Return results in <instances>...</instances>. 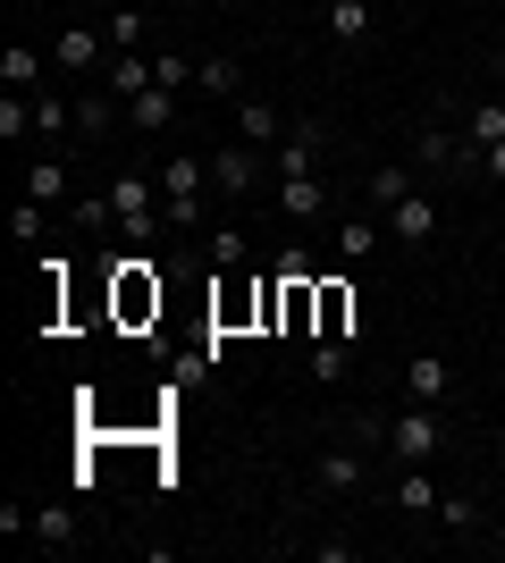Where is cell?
Segmentation results:
<instances>
[{
    "mask_svg": "<svg viewBox=\"0 0 505 563\" xmlns=\"http://www.w3.org/2000/svg\"><path fill=\"white\" fill-rule=\"evenodd\" d=\"M110 126H127V101H119V93H76V135L101 143Z\"/></svg>",
    "mask_w": 505,
    "mask_h": 563,
    "instance_id": "obj_16",
    "label": "cell"
},
{
    "mask_svg": "<svg viewBox=\"0 0 505 563\" xmlns=\"http://www.w3.org/2000/svg\"><path fill=\"white\" fill-rule=\"evenodd\" d=\"M211 261H219V269H237V261H244V228H211Z\"/></svg>",
    "mask_w": 505,
    "mask_h": 563,
    "instance_id": "obj_33",
    "label": "cell"
},
{
    "mask_svg": "<svg viewBox=\"0 0 505 563\" xmlns=\"http://www.w3.org/2000/svg\"><path fill=\"white\" fill-rule=\"evenodd\" d=\"M101 194H110L119 244H127V253H144V244H152V219H161V202H152V177H144V168H119V177H110Z\"/></svg>",
    "mask_w": 505,
    "mask_h": 563,
    "instance_id": "obj_3",
    "label": "cell"
},
{
    "mask_svg": "<svg viewBox=\"0 0 505 563\" xmlns=\"http://www.w3.org/2000/svg\"><path fill=\"white\" fill-rule=\"evenodd\" d=\"M101 34H110V51H135V43H144V9H135V0H119Z\"/></svg>",
    "mask_w": 505,
    "mask_h": 563,
    "instance_id": "obj_28",
    "label": "cell"
},
{
    "mask_svg": "<svg viewBox=\"0 0 505 563\" xmlns=\"http://www.w3.org/2000/svg\"><path fill=\"white\" fill-rule=\"evenodd\" d=\"M345 371H354V336H320L312 345V387H337Z\"/></svg>",
    "mask_w": 505,
    "mask_h": 563,
    "instance_id": "obj_25",
    "label": "cell"
},
{
    "mask_svg": "<svg viewBox=\"0 0 505 563\" xmlns=\"http://www.w3.org/2000/svg\"><path fill=\"white\" fill-rule=\"evenodd\" d=\"M463 135H472V152H488V143L505 135V101H481V110L463 118Z\"/></svg>",
    "mask_w": 505,
    "mask_h": 563,
    "instance_id": "obj_29",
    "label": "cell"
},
{
    "mask_svg": "<svg viewBox=\"0 0 505 563\" xmlns=\"http://www.w3.org/2000/svg\"><path fill=\"white\" fill-rule=\"evenodd\" d=\"M312 336H354V345H362L354 286H312Z\"/></svg>",
    "mask_w": 505,
    "mask_h": 563,
    "instance_id": "obj_7",
    "label": "cell"
},
{
    "mask_svg": "<svg viewBox=\"0 0 505 563\" xmlns=\"http://www.w3.org/2000/svg\"><path fill=\"white\" fill-rule=\"evenodd\" d=\"M194 93H211V101H237V93H244V68L228 59V51H211V59H194Z\"/></svg>",
    "mask_w": 505,
    "mask_h": 563,
    "instance_id": "obj_17",
    "label": "cell"
},
{
    "mask_svg": "<svg viewBox=\"0 0 505 563\" xmlns=\"http://www.w3.org/2000/svg\"><path fill=\"white\" fill-rule=\"evenodd\" d=\"M161 9H186V0H161Z\"/></svg>",
    "mask_w": 505,
    "mask_h": 563,
    "instance_id": "obj_35",
    "label": "cell"
},
{
    "mask_svg": "<svg viewBox=\"0 0 505 563\" xmlns=\"http://www.w3.org/2000/svg\"><path fill=\"white\" fill-rule=\"evenodd\" d=\"M161 76H152V59L144 51H110V68H101V93H119V101H135V93H152Z\"/></svg>",
    "mask_w": 505,
    "mask_h": 563,
    "instance_id": "obj_11",
    "label": "cell"
},
{
    "mask_svg": "<svg viewBox=\"0 0 505 563\" xmlns=\"http://www.w3.org/2000/svg\"><path fill=\"white\" fill-rule=\"evenodd\" d=\"M51 68H110V34L101 25H59L51 34Z\"/></svg>",
    "mask_w": 505,
    "mask_h": 563,
    "instance_id": "obj_6",
    "label": "cell"
},
{
    "mask_svg": "<svg viewBox=\"0 0 505 563\" xmlns=\"http://www.w3.org/2000/svg\"><path fill=\"white\" fill-rule=\"evenodd\" d=\"M76 530H85V521H76V505H43V514H34V547H51V555H68Z\"/></svg>",
    "mask_w": 505,
    "mask_h": 563,
    "instance_id": "obj_23",
    "label": "cell"
},
{
    "mask_svg": "<svg viewBox=\"0 0 505 563\" xmlns=\"http://www.w3.org/2000/svg\"><path fill=\"white\" fill-rule=\"evenodd\" d=\"M253 186H262V143H219V152H211V194L244 202Z\"/></svg>",
    "mask_w": 505,
    "mask_h": 563,
    "instance_id": "obj_4",
    "label": "cell"
},
{
    "mask_svg": "<svg viewBox=\"0 0 505 563\" xmlns=\"http://www.w3.org/2000/svg\"><path fill=\"white\" fill-rule=\"evenodd\" d=\"M380 446L387 463H438L447 454V421H438V404H413V412H396V421H380Z\"/></svg>",
    "mask_w": 505,
    "mask_h": 563,
    "instance_id": "obj_2",
    "label": "cell"
},
{
    "mask_svg": "<svg viewBox=\"0 0 505 563\" xmlns=\"http://www.w3.org/2000/svg\"><path fill=\"white\" fill-rule=\"evenodd\" d=\"M380 235H387V219L345 211V219H337V253H345V261H371V253H380Z\"/></svg>",
    "mask_w": 505,
    "mask_h": 563,
    "instance_id": "obj_20",
    "label": "cell"
},
{
    "mask_svg": "<svg viewBox=\"0 0 505 563\" xmlns=\"http://www.w3.org/2000/svg\"><path fill=\"white\" fill-rule=\"evenodd\" d=\"M481 168H488V177H497V186H505V135H497V143H488V152H481Z\"/></svg>",
    "mask_w": 505,
    "mask_h": 563,
    "instance_id": "obj_34",
    "label": "cell"
},
{
    "mask_svg": "<svg viewBox=\"0 0 505 563\" xmlns=\"http://www.w3.org/2000/svg\"><path fill=\"white\" fill-rule=\"evenodd\" d=\"M119 303H127V320L161 311V278H152V261H144V253H127V261H119Z\"/></svg>",
    "mask_w": 505,
    "mask_h": 563,
    "instance_id": "obj_9",
    "label": "cell"
},
{
    "mask_svg": "<svg viewBox=\"0 0 505 563\" xmlns=\"http://www.w3.org/2000/svg\"><path fill=\"white\" fill-rule=\"evenodd\" d=\"M127 126H135V135H168V126H177V93H168V85L135 93V101H127Z\"/></svg>",
    "mask_w": 505,
    "mask_h": 563,
    "instance_id": "obj_15",
    "label": "cell"
},
{
    "mask_svg": "<svg viewBox=\"0 0 505 563\" xmlns=\"http://www.w3.org/2000/svg\"><path fill=\"white\" fill-rule=\"evenodd\" d=\"M387 219V235H396V244H430L438 235V202L430 194H405V202H396V211H380Z\"/></svg>",
    "mask_w": 505,
    "mask_h": 563,
    "instance_id": "obj_10",
    "label": "cell"
},
{
    "mask_svg": "<svg viewBox=\"0 0 505 563\" xmlns=\"http://www.w3.org/2000/svg\"><path fill=\"white\" fill-rule=\"evenodd\" d=\"M312 488H320V496H354V488H362V454H354V446H320Z\"/></svg>",
    "mask_w": 505,
    "mask_h": 563,
    "instance_id": "obj_12",
    "label": "cell"
},
{
    "mask_svg": "<svg viewBox=\"0 0 505 563\" xmlns=\"http://www.w3.org/2000/svg\"><path fill=\"white\" fill-rule=\"evenodd\" d=\"M497 362H505V345H497Z\"/></svg>",
    "mask_w": 505,
    "mask_h": 563,
    "instance_id": "obj_36",
    "label": "cell"
},
{
    "mask_svg": "<svg viewBox=\"0 0 505 563\" xmlns=\"http://www.w3.org/2000/svg\"><path fill=\"white\" fill-rule=\"evenodd\" d=\"M152 76H161L168 93H186V85H194V59H177V51H152Z\"/></svg>",
    "mask_w": 505,
    "mask_h": 563,
    "instance_id": "obj_30",
    "label": "cell"
},
{
    "mask_svg": "<svg viewBox=\"0 0 505 563\" xmlns=\"http://www.w3.org/2000/svg\"><path fill=\"white\" fill-rule=\"evenodd\" d=\"M405 194H421V186H413V168L405 161H380V168H371V186H362V202H371V211H396Z\"/></svg>",
    "mask_w": 505,
    "mask_h": 563,
    "instance_id": "obj_19",
    "label": "cell"
},
{
    "mask_svg": "<svg viewBox=\"0 0 505 563\" xmlns=\"http://www.w3.org/2000/svg\"><path fill=\"white\" fill-rule=\"evenodd\" d=\"M438 521H447V530H481V505H472V496H438Z\"/></svg>",
    "mask_w": 505,
    "mask_h": 563,
    "instance_id": "obj_32",
    "label": "cell"
},
{
    "mask_svg": "<svg viewBox=\"0 0 505 563\" xmlns=\"http://www.w3.org/2000/svg\"><path fill=\"white\" fill-rule=\"evenodd\" d=\"M413 161H421V168H472L481 152L455 143V135H438V126H421V135H413Z\"/></svg>",
    "mask_w": 505,
    "mask_h": 563,
    "instance_id": "obj_18",
    "label": "cell"
},
{
    "mask_svg": "<svg viewBox=\"0 0 505 563\" xmlns=\"http://www.w3.org/2000/svg\"><path fill=\"white\" fill-rule=\"evenodd\" d=\"M371 25H380V18H371V0H329V34H337V43H371Z\"/></svg>",
    "mask_w": 505,
    "mask_h": 563,
    "instance_id": "obj_27",
    "label": "cell"
},
{
    "mask_svg": "<svg viewBox=\"0 0 505 563\" xmlns=\"http://www.w3.org/2000/svg\"><path fill=\"white\" fill-rule=\"evenodd\" d=\"M9 235H18V244H43V202H34V194L9 211Z\"/></svg>",
    "mask_w": 505,
    "mask_h": 563,
    "instance_id": "obj_31",
    "label": "cell"
},
{
    "mask_svg": "<svg viewBox=\"0 0 505 563\" xmlns=\"http://www.w3.org/2000/svg\"><path fill=\"white\" fill-rule=\"evenodd\" d=\"M68 186H76V177H68V161H59V152H43V161L25 168V194H34V202H68Z\"/></svg>",
    "mask_w": 505,
    "mask_h": 563,
    "instance_id": "obj_24",
    "label": "cell"
},
{
    "mask_svg": "<svg viewBox=\"0 0 505 563\" xmlns=\"http://www.w3.org/2000/svg\"><path fill=\"white\" fill-rule=\"evenodd\" d=\"M320 126H295V135H278L270 143V186H278V177H320Z\"/></svg>",
    "mask_w": 505,
    "mask_h": 563,
    "instance_id": "obj_5",
    "label": "cell"
},
{
    "mask_svg": "<svg viewBox=\"0 0 505 563\" xmlns=\"http://www.w3.org/2000/svg\"><path fill=\"white\" fill-rule=\"evenodd\" d=\"M211 211V152H168L161 161V219L168 228H202Z\"/></svg>",
    "mask_w": 505,
    "mask_h": 563,
    "instance_id": "obj_1",
    "label": "cell"
},
{
    "mask_svg": "<svg viewBox=\"0 0 505 563\" xmlns=\"http://www.w3.org/2000/svg\"><path fill=\"white\" fill-rule=\"evenodd\" d=\"M34 135L68 143V135H76V101H59V93H51V85H43V93H34Z\"/></svg>",
    "mask_w": 505,
    "mask_h": 563,
    "instance_id": "obj_26",
    "label": "cell"
},
{
    "mask_svg": "<svg viewBox=\"0 0 505 563\" xmlns=\"http://www.w3.org/2000/svg\"><path fill=\"white\" fill-rule=\"evenodd\" d=\"M447 387H455V362H447V353H413L405 362V396L413 404H447Z\"/></svg>",
    "mask_w": 505,
    "mask_h": 563,
    "instance_id": "obj_8",
    "label": "cell"
},
{
    "mask_svg": "<svg viewBox=\"0 0 505 563\" xmlns=\"http://www.w3.org/2000/svg\"><path fill=\"white\" fill-rule=\"evenodd\" d=\"M387 496H396V514H421V521H430V514H438V496H447V488L430 479V463H405Z\"/></svg>",
    "mask_w": 505,
    "mask_h": 563,
    "instance_id": "obj_13",
    "label": "cell"
},
{
    "mask_svg": "<svg viewBox=\"0 0 505 563\" xmlns=\"http://www.w3.org/2000/svg\"><path fill=\"white\" fill-rule=\"evenodd\" d=\"M237 143H262V152L278 143V110L262 93H237Z\"/></svg>",
    "mask_w": 505,
    "mask_h": 563,
    "instance_id": "obj_21",
    "label": "cell"
},
{
    "mask_svg": "<svg viewBox=\"0 0 505 563\" xmlns=\"http://www.w3.org/2000/svg\"><path fill=\"white\" fill-rule=\"evenodd\" d=\"M278 211L287 219H320L329 211V186H320V177H278Z\"/></svg>",
    "mask_w": 505,
    "mask_h": 563,
    "instance_id": "obj_22",
    "label": "cell"
},
{
    "mask_svg": "<svg viewBox=\"0 0 505 563\" xmlns=\"http://www.w3.org/2000/svg\"><path fill=\"white\" fill-rule=\"evenodd\" d=\"M43 76H51L43 51H25V43L0 51V93H43Z\"/></svg>",
    "mask_w": 505,
    "mask_h": 563,
    "instance_id": "obj_14",
    "label": "cell"
}]
</instances>
